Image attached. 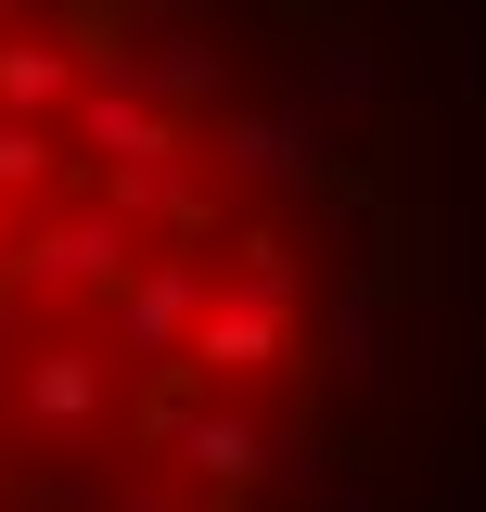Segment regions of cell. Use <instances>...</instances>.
Masks as SVG:
<instances>
[{
	"label": "cell",
	"mask_w": 486,
	"mask_h": 512,
	"mask_svg": "<svg viewBox=\"0 0 486 512\" xmlns=\"http://www.w3.org/2000/svg\"><path fill=\"white\" fill-rule=\"evenodd\" d=\"M0 512H486V0H0Z\"/></svg>",
	"instance_id": "cell-1"
}]
</instances>
